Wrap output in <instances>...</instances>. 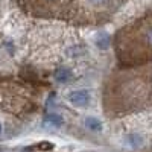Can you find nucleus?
I'll return each instance as SVG.
<instances>
[{
  "instance_id": "nucleus-1",
  "label": "nucleus",
  "mask_w": 152,
  "mask_h": 152,
  "mask_svg": "<svg viewBox=\"0 0 152 152\" xmlns=\"http://www.w3.org/2000/svg\"><path fill=\"white\" fill-rule=\"evenodd\" d=\"M152 105V69L135 66L111 75L104 88V108L111 117L142 111Z\"/></svg>"
},
{
  "instance_id": "nucleus-2",
  "label": "nucleus",
  "mask_w": 152,
  "mask_h": 152,
  "mask_svg": "<svg viewBox=\"0 0 152 152\" xmlns=\"http://www.w3.org/2000/svg\"><path fill=\"white\" fill-rule=\"evenodd\" d=\"M114 52L123 66H145L152 61V12L134 20L114 35Z\"/></svg>"
},
{
  "instance_id": "nucleus-3",
  "label": "nucleus",
  "mask_w": 152,
  "mask_h": 152,
  "mask_svg": "<svg viewBox=\"0 0 152 152\" xmlns=\"http://www.w3.org/2000/svg\"><path fill=\"white\" fill-rule=\"evenodd\" d=\"M0 108L20 117L28 116L38 108V93L29 84L0 78Z\"/></svg>"
},
{
  "instance_id": "nucleus-4",
  "label": "nucleus",
  "mask_w": 152,
  "mask_h": 152,
  "mask_svg": "<svg viewBox=\"0 0 152 152\" xmlns=\"http://www.w3.org/2000/svg\"><path fill=\"white\" fill-rule=\"evenodd\" d=\"M23 11L35 17H52L78 24L82 0H18Z\"/></svg>"
},
{
  "instance_id": "nucleus-5",
  "label": "nucleus",
  "mask_w": 152,
  "mask_h": 152,
  "mask_svg": "<svg viewBox=\"0 0 152 152\" xmlns=\"http://www.w3.org/2000/svg\"><path fill=\"white\" fill-rule=\"evenodd\" d=\"M69 100L76 107H87L91 100V96L87 90H75L69 94Z\"/></svg>"
},
{
  "instance_id": "nucleus-6",
  "label": "nucleus",
  "mask_w": 152,
  "mask_h": 152,
  "mask_svg": "<svg viewBox=\"0 0 152 152\" xmlns=\"http://www.w3.org/2000/svg\"><path fill=\"white\" fill-rule=\"evenodd\" d=\"M72 78H73V73L67 67H61V69H58L55 72V79L58 82H61V84H66V82L72 81Z\"/></svg>"
},
{
  "instance_id": "nucleus-7",
  "label": "nucleus",
  "mask_w": 152,
  "mask_h": 152,
  "mask_svg": "<svg viewBox=\"0 0 152 152\" xmlns=\"http://www.w3.org/2000/svg\"><path fill=\"white\" fill-rule=\"evenodd\" d=\"M85 126L90 128L91 131H100L102 129V123H100V120H97L96 117H87L85 119Z\"/></svg>"
},
{
  "instance_id": "nucleus-8",
  "label": "nucleus",
  "mask_w": 152,
  "mask_h": 152,
  "mask_svg": "<svg viewBox=\"0 0 152 152\" xmlns=\"http://www.w3.org/2000/svg\"><path fill=\"white\" fill-rule=\"evenodd\" d=\"M47 123H50V125H55V126H61L62 125V117L59 116V114H55V113H50V114H47L46 116V119H44Z\"/></svg>"
},
{
  "instance_id": "nucleus-9",
  "label": "nucleus",
  "mask_w": 152,
  "mask_h": 152,
  "mask_svg": "<svg viewBox=\"0 0 152 152\" xmlns=\"http://www.w3.org/2000/svg\"><path fill=\"white\" fill-rule=\"evenodd\" d=\"M0 134H2V123H0Z\"/></svg>"
}]
</instances>
